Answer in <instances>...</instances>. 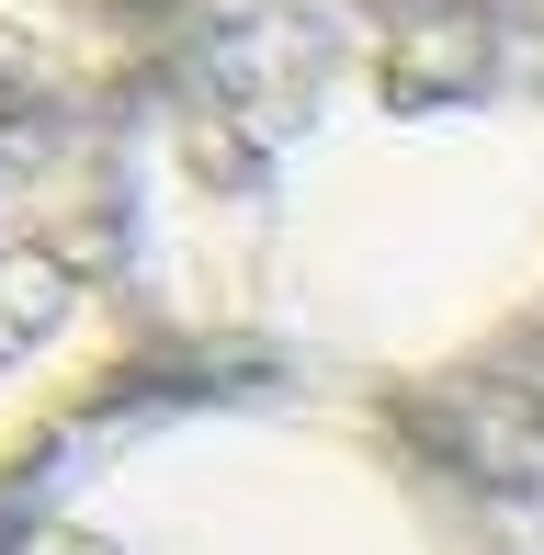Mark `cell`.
I'll use <instances>...</instances> for the list:
<instances>
[{"mask_svg": "<svg viewBox=\"0 0 544 555\" xmlns=\"http://www.w3.org/2000/svg\"><path fill=\"white\" fill-rule=\"evenodd\" d=\"M147 340L114 114L0 68V488L114 409Z\"/></svg>", "mask_w": 544, "mask_h": 555, "instance_id": "cell-3", "label": "cell"}, {"mask_svg": "<svg viewBox=\"0 0 544 555\" xmlns=\"http://www.w3.org/2000/svg\"><path fill=\"white\" fill-rule=\"evenodd\" d=\"M114 137L205 374L386 397L544 318V0H238Z\"/></svg>", "mask_w": 544, "mask_h": 555, "instance_id": "cell-1", "label": "cell"}, {"mask_svg": "<svg viewBox=\"0 0 544 555\" xmlns=\"http://www.w3.org/2000/svg\"><path fill=\"white\" fill-rule=\"evenodd\" d=\"M0 555H477V533L375 397L137 374L0 488Z\"/></svg>", "mask_w": 544, "mask_h": 555, "instance_id": "cell-2", "label": "cell"}]
</instances>
